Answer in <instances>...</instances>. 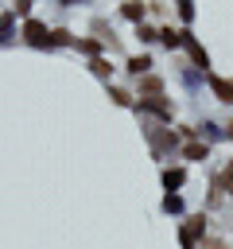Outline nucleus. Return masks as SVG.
Here are the masks:
<instances>
[{"label": "nucleus", "instance_id": "f257e3e1", "mask_svg": "<svg viewBox=\"0 0 233 249\" xmlns=\"http://www.w3.org/2000/svg\"><path fill=\"white\" fill-rule=\"evenodd\" d=\"M23 31H27V39H31V43H47V27H43V23L27 19V23H23Z\"/></svg>", "mask_w": 233, "mask_h": 249}, {"label": "nucleus", "instance_id": "f03ea898", "mask_svg": "<svg viewBox=\"0 0 233 249\" xmlns=\"http://www.w3.org/2000/svg\"><path fill=\"white\" fill-rule=\"evenodd\" d=\"M210 86H214V93H217L221 101H233V82H225V78H214Z\"/></svg>", "mask_w": 233, "mask_h": 249}, {"label": "nucleus", "instance_id": "7ed1b4c3", "mask_svg": "<svg viewBox=\"0 0 233 249\" xmlns=\"http://www.w3.org/2000/svg\"><path fill=\"white\" fill-rule=\"evenodd\" d=\"M148 66H151V58H144V54H140V58H132V62H128V70H132V74H144V70H148Z\"/></svg>", "mask_w": 233, "mask_h": 249}, {"label": "nucleus", "instance_id": "20e7f679", "mask_svg": "<svg viewBox=\"0 0 233 249\" xmlns=\"http://www.w3.org/2000/svg\"><path fill=\"white\" fill-rule=\"evenodd\" d=\"M186 43H190V39H186ZM190 54H194V62H198V66H206V51H202L198 43H190Z\"/></svg>", "mask_w": 233, "mask_h": 249}, {"label": "nucleus", "instance_id": "39448f33", "mask_svg": "<svg viewBox=\"0 0 233 249\" xmlns=\"http://www.w3.org/2000/svg\"><path fill=\"white\" fill-rule=\"evenodd\" d=\"M186 156H190V160H206V144H190Z\"/></svg>", "mask_w": 233, "mask_h": 249}, {"label": "nucleus", "instance_id": "423d86ee", "mask_svg": "<svg viewBox=\"0 0 233 249\" xmlns=\"http://www.w3.org/2000/svg\"><path fill=\"white\" fill-rule=\"evenodd\" d=\"M163 183H167V187H179V183H183V171H167Z\"/></svg>", "mask_w": 233, "mask_h": 249}, {"label": "nucleus", "instance_id": "0eeeda50", "mask_svg": "<svg viewBox=\"0 0 233 249\" xmlns=\"http://www.w3.org/2000/svg\"><path fill=\"white\" fill-rule=\"evenodd\" d=\"M124 16H128V19H140V16H144V8H140V4H128V8H124Z\"/></svg>", "mask_w": 233, "mask_h": 249}, {"label": "nucleus", "instance_id": "6e6552de", "mask_svg": "<svg viewBox=\"0 0 233 249\" xmlns=\"http://www.w3.org/2000/svg\"><path fill=\"white\" fill-rule=\"evenodd\" d=\"M93 70H97V74H101V78H105V74H109V70H113V66H109V62H105V58H93Z\"/></svg>", "mask_w": 233, "mask_h": 249}, {"label": "nucleus", "instance_id": "1a4fd4ad", "mask_svg": "<svg viewBox=\"0 0 233 249\" xmlns=\"http://www.w3.org/2000/svg\"><path fill=\"white\" fill-rule=\"evenodd\" d=\"M217 187H225V191H233V167H225V175H221V183Z\"/></svg>", "mask_w": 233, "mask_h": 249}, {"label": "nucleus", "instance_id": "9d476101", "mask_svg": "<svg viewBox=\"0 0 233 249\" xmlns=\"http://www.w3.org/2000/svg\"><path fill=\"white\" fill-rule=\"evenodd\" d=\"M16 12H19V16H27V12H31V0H16Z\"/></svg>", "mask_w": 233, "mask_h": 249}, {"label": "nucleus", "instance_id": "9b49d317", "mask_svg": "<svg viewBox=\"0 0 233 249\" xmlns=\"http://www.w3.org/2000/svg\"><path fill=\"white\" fill-rule=\"evenodd\" d=\"M206 249H229V245H221V241H210V245H206Z\"/></svg>", "mask_w": 233, "mask_h": 249}, {"label": "nucleus", "instance_id": "f8f14e48", "mask_svg": "<svg viewBox=\"0 0 233 249\" xmlns=\"http://www.w3.org/2000/svg\"><path fill=\"white\" fill-rule=\"evenodd\" d=\"M229 136H233V124H229Z\"/></svg>", "mask_w": 233, "mask_h": 249}]
</instances>
